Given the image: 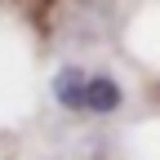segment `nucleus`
Masks as SVG:
<instances>
[{
  "instance_id": "f257e3e1",
  "label": "nucleus",
  "mask_w": 160,
  "mask_h": 160,
  "mask_svg": "<svg viewBox=\"0 0 160 160\" xmlns=\"http://www.w3.org/2000/svg\"><path fill=\"white\" fill-rule=\"evenodd\" d=\"M120 102H125V93H120V85L111 76H89V85H85V111L111 116V111H120Z\"/></svg>"
},
{
  "instance_id": "f03ea898",
  "label": "nucleus",
  "mask_w": 160,
  "mask_h": 160,
  "mask_svg": "<svg viewBox=\"0 0 160 160\" xmlns=\"http://www.w3.org/2000/svg\"><path fill=\"white\" fill-rule=\"evenodd\" d=\"M85 85H89V71L62 67V71L53 76V98H58V107H67V111H85Z\"/></svg>"
}]
</instances>
